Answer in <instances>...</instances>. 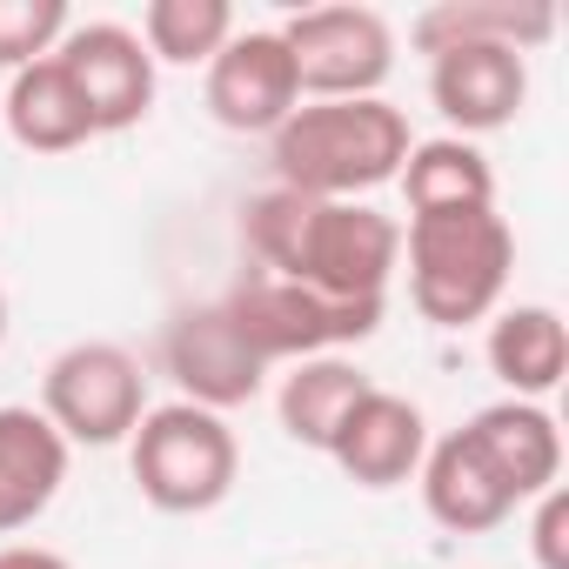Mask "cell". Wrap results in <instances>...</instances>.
Returning a JSON list of instances; mask_svg holds the SVG:
<instances>
[{
    "mask_svg": "<svg viewBox=\"0 0 569 569\" xmlns=\"http://www.w3.org/2000/svg\"><path fill=\"white\" fill-rule=\"evenodd\" d=\"M241 234L261 274H281L329 302H382L389 274L402 268V228L369 201H316L296 188H268L248 201Z\"/></svg>",
    "mask_w": 569,
    "mask_h": 569,
    "instance_id": "cell-1",
    "label": "cell"
},
{
    "mask_svg": "<svg viewBox=\"0 0 569 569\" xmlns=\"http://www.w3.org/2000/svg\"><path fill=\"white\" fill-rule=\"evenodd\" d=\"M409 121L382 94L369 101H309L268 134L274 188H296L316 201H356L402 174L409 161Z\"/></svg>",
    "mask_w": 569,
    "mask_h": 569,
    "instance_id": "cell-2",
    "label": "cell"
},
{
    "mask_svg": "<svg viewBox=\"0 0 569 569\" xmlns=\"http://www.w3.org/2000/svg\"><path fill=\"white\" fill-rule=\"evenodd\" d=\"M409 254V302L436 329H469L496 316L509 268H516V234L496 208H456V214H409L402 228Z\"/></svg>",
    "mask_w": 569,
    "mask_h": 569,
    "instance_id": "cell-3",
    "label": "cell"
},
{
    "mask_svg": "<svg viewBox=\"0 0 569 569\" xmlns=\"http://www.w3.org/2000/svg\"><path fill=\"white\" fill-rule=\"evenodd\" d=\"M128 462H134V482L141 496L161 509V516H201L214 509L234 476H241V449H234V429L214 416V409H194V402H161L134 422L128 436Z\"/></svg>",
    "mask_w": 569,
    "mask_h": 569,
    "instance_id": "cell-4",
    "label": "cell"
},
{
    "mask_svg": "<svg viewBox=\"0 0 569 569\" xmlns=\"http://www.w3.org/2000/svg\"><path fill=\"white\" fill-rule=\"evenodd\" d=\"M221 316L234 336L274 369V362H309V356H342L349 342H369L382 329V302H329L316 289H296L281 274L248 268L221 296Z\"/></svg>",
    "mask_w": 569,
    "mask_h": 569,
    "instance_id": "cell-5",
    "label": "cell"
},
{
    "mask_svg": "<svg viewBox=\"0 0 569 569\" xmlns=\"http://www.w3.org/2000/svg\"><path fill=\"white\" fill-rule=\"evenodd\" d=\"M41 416L61 429L68 449L74 442H88V449L128 442L134 422L148 416V376L121 342H74L48 362Z\"/></svg>",
    "mask_w": 569,
    "mask_h": 569,
    "instance_id": "cell-6",
    "label": "cell"
},
{
    "mask_svg": "<svg viewBox=\"0 0 569 569\" xmlns=\"http://www.w3.org/2000/svg\"><path fill=\"white\" fill-rule=\"evenodd\" d=\"M296 61V88L309 101H369L396 68V28L376 8H302L289 28H274Z\"/></svg>",
    "mask_w": 569,
    "mask_h": 569,
    "instance_id": "cell-7",
    "label": "cell"
},
{
    "mask_svg": "<svg viewBox=\"0 0 569 569\" xmlns=\"http://www.w3.org/2000/svg\"><path fill=\"white\" fill-rule=\"evenodd\" d=\"M54 61L68 68L94 134H128L134 121H148V108H154V54L141 48L134 28H121V21L68 28Z\"/></svg>",
    "mask_w": 569,
    "mask_h": 569,
    "instance_id": "cell-8",
    "label": "cell"
},
{
    "mask_svg": "<svg viewBox=\"0 0 569 569\" xmlns=\"http://www.w3.org/2000/svg\"><path fill=\"white\" fill-rule=\"evenodd\" d=\"M161 369L181 382V402L214 409V416L254 402L261 382H268V362L234 336V322L221 316V302L181 309V316L161 329Z\"/></svg>",
    "mask_w": 569,
    "mask_h": 569,
    "instance_id": "cell-9",
    "label": "cell"
},
{
    "mask_svg": "<svg viewBox=\"0 0 569 569\" xmlns=\"http://www.w3.org/2000/svg\"><path fill=\"white\" fill-rule=\"evenodd\" d=\"M296 108H302L296 61L274 28H248L208 61V114L228 134H274Z\"/></svg>",
    "mask_w": 569,
    "mask_h": 569,
    "instance_id": "cell-10",
    "label": "cell"
},
{
    "mask_svg": "<svg viewBox=\"0 0 569 569\" xmlns=\"http://www.w3.org/2000/svg\"><path fill=\"white\" fill-rule=\"evenodd\" d=\"M429 101L449 128H462V141L496 134L529 101V61L516 48H442L429 54Z\"/></svg>",
    "mask_w": 569,
    "mask_h": 569,
    "instance_id": "cell-11",
    "label": "cell"
},
{
    "mask_svg": "<svg viewBox=\"0 0 569 569\" xmlns=\"http://www.w3.org/2000/svg\"><path fill=\"white\" fill-rule=\"evenodd\" d=\"M422 449H429V422L396 389H369L349 409V422L336 429V442H329L336 469L356 489H396V482H409L422 469Z\"/></svg>",
    "mask_w": 569,
    "mask_h": 569,
    "instance_id": "cell-12",
    "label": "cell"
},
{
    "mask_svg": "<svg viewBox=\"0 0 569 569\" xmlns=\"http://www.w3.org/2000/svg\"><path fill=\"white\" fill-rule=\"evenodd\" d=\"M462 436L476 442L489 476L509 489V502H529V496L556 489V476H562V429L542 402H489L462 422Z\"/></svg>",
    "mask_w": 569,
    "mask_h": 569,
    "instance_id": "cell-13",
    "label": "cell"
},
{
    "mask_svg": "<svg viewBox=\"0 0 569 569\" xmlns=\"http://www.w3.org/2000/svg\"><path fill=\"white\" fill-rule=\"evenodd\" d=\"M68 482V442L41 409H0V536L48 516Z\"/></svg>",
    "mask_w": 569,
    "mask_h": 569,
    "instance_id": "cell-14",
    "label": "cell"
},
{
    "mask_svg": "<svg viewBox=\"0 0 569 569\" xmlns=\"http://www.w3.org/2000/svg\"><path fill=\"white\" fill-rule=\"evenodd\" d=\"M556 34V8L549 0H442V8H422L409 41L422 54L442 48H516L536 54Z\"/></svg>",
    "mask_w": 569,
    "mask_h": 569,
    "instance_id": "cell-15",
    "label": "cell"
},
{
    "mask_svg": "<svg viewBox=\"0 0 569 569\" xmlns=\"http://www.w3.org/2000/svg\"><path fill=\"white\" fill-rule=\"evenodd\" d=\"M422 502H429V516L442 522V529H456V536H482V529H496V522H509V489L489 476V462L476 456V442L462 436V429H449L442 442H429L422 449Z\"/></svg>",
    "mask_w": 569,
    "mask_h": 569,
    "instance_id": "cell-16",
    "label": "cell"
},
{
    "mask_svg": "<svg viewBox=\"0 0 569 569\" xmlns=\"http://www.w3.org/2000/svg\"><path fill=\"white\" fill-rule=\"evenodd\" d=\"M489 369L496 382L509 389V402H542L562 369H569V336H562V316L542 309V302H522V309H502L489 322Z\"/></svg>",
    "mask_w": 569,
    "mask_h": 569,
    "instance_id": "cell-17",
    "label": "cell"
},
{
    "mask_svg": "<svg viewBox=\"0 0 569 569\" xmlns=\"http://www.w3.org/2000/svg\"><path fill=\"white\" fill-rule=\"evenodd\" d=\"M0 114H8V134L34 154H74L81 141H94V121H88V108H81V94H74V81L54 54L8 81Z\"/></svg>",
    "mask_w": 569,
    "mask_h": 569,
    "instance_id": "cell-18",
    "label": "cell"
},
{
    "mask_svg": "<svg viewBox=\"0 0 569 569\" xmlns=\"http://www.w3.org/2000/svg\"><path fill=\"white\" fill-rule=\"evenodd\" d=\"M396 181H402V194H409V214L496 208V168H489V154H482L476 141H462V134L416 141Z\"/></svg>",
    "mask_w": 569,
    "mask_h": 569,
    "instance_id": "cell-19",
    "label": "cell"
},
{
    "mask_svg": "<svg viewBox=\"0 0 569 569\" xmlns=\"http://www.w3.org/2000/svg\"><path fill=\"white\" fill-rule=\"evenodd\" d=\"M369 389H376V382H369L356 362H342V356H309V362H296L289 376H281L274 409H281V429H289L302 449H322V456H329L336 429L349 422V409H356Z\"/></svg>",
    "mask_w": 569,
    "mask_h": 569,
    "instance_id": "cell-20",
    "label": "cell"
},
{
    "mask_svg": "<svg viewBox=\"0 0 569 569\" xmlns=\"http://www.w3.org/2000/svg\"><path fill=\"white\" fill-rule=\"evenodd\" d=\"M234 41V8L228 0H148L141 14V48L174 68H208Z\"/></svg>",
    "mask_w": 569,
    "mask_h": 569,
    "instance_id": "cell-21",
    "label": "cell"
},
{
    "mask_svg": "<svg viewBox=\"0 0 569 569\" xmlns=\"http://www.w3.org/2000/svg\"><path fill=\"white\" fill-rule=\"evenodd\" d=\"M68 28H74L68 0H0V68L21 74V68L48 61Z\"/></svg>",
    "mask_w": 569,
    "mask_h": 569,
    "instance_id": "cell-22",
    "label": "cell"
},
{
    "mask_svg": "<svg viewBox=\"0 0 569 569\" xmlns=\"http://www.w3.org/2000/svg\"><path fill=\"white\" fill-rule=\"evenodd\" d=\"M529 549H536V569H569V489H562V482L536 496Z\"/></svg>",
    "mask_w": 569,
    "mask_h": 569,
    "instance_id": "cell-23",
    "label": "cell"
},
{
    "mask_svg": "<svg viewBox=\"0 0 569 569\" xmlns=\"http://www.w3.org/2000/svg\"><path fill=\"white\" fill-rule=\"evenodd\" d=\"M0 569H74V562L54 556V549H28V542H14V549H0Z\"/></svg>",
    "mask_w": 569,
    "mask_h": 569,
    "instance_id": "cell-24",
    "label": "cell"
},
{
    "mask_svg": "<svg viewBox=\"0 0 569 569\" xmlns=\"http://www.w3.org/2000/svg\"><path fill=\"white\" fill-rule=\"evenodd\" d=\"M0 342H8V296H0Z\"/></svg>",
    "mask_w": 569,
    "mask_h": 569,
    "instance_id": "cell-25",
    "label": "cell"
}]
</instances>
